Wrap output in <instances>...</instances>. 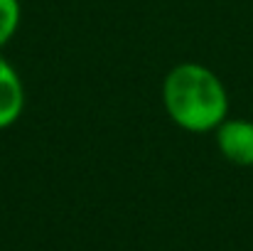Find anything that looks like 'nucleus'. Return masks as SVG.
Returning <instances> with one entry per match:
<instances>
[{
    "instance_id": "nucleus-1",
    "label": "nucleus",
    "mask_w": 253,
    "mask_h": 251,
    "mask_svg": "<svg viewBox=\"0 0 253 251\" xmlns=\"http://www.w3.org/2000/svg\"><path fill=\"white\" fill-rule=\"evenodd\" d=\"M163 106L187 133H214L229 118V91L216 72L199 62H179L163 79Z\"/></svg>"
},
{
    "instance_id": "nucleus-2",
    "label": "nucleus",
    "mask_w": 253,
    "mask_h": 251,
    "mask_svg": "<svg viewBox=\"0 0 253 251\" xmlns=\"http://www.w3.org/2000/svg\"><path fill=\"white\" fill-rule=\"evenodd\" d=\"M214 141L224 160L239 167H253V121L229 116L214 131Z\"/></svg>"
},
{
    "instance_id": "nucleus-3",
    "label": "nucleus",
    "mask_w": 253,
    "mask_h": 251,
    "mask_svg": "<svg viewBox=\"0 0 253 251\" xmlns=\"http://www.w3.org/2000/svg\"><path fill=\"white\" fill-rule=\"evenodd\" d=\"M25 111V84L17 69L0 54V131L15 126Z\"/></svg>"
},
{
    "instance_id": "nucleus-4",
    "label": "nucleus",
    "mask_w": 253,
    "mask_h": 251,
    "mask_svg": "<svg viewBox=\"0 0 253 251\" xmlns=\"http://www.w3.org/2000/svg\"><path fill=\"white\" fill-rule=\"evenodd\" d=\"M22 22V5L20 0H0V50L10 45L17 35Z\"/></svg>"
}]
</instances>
